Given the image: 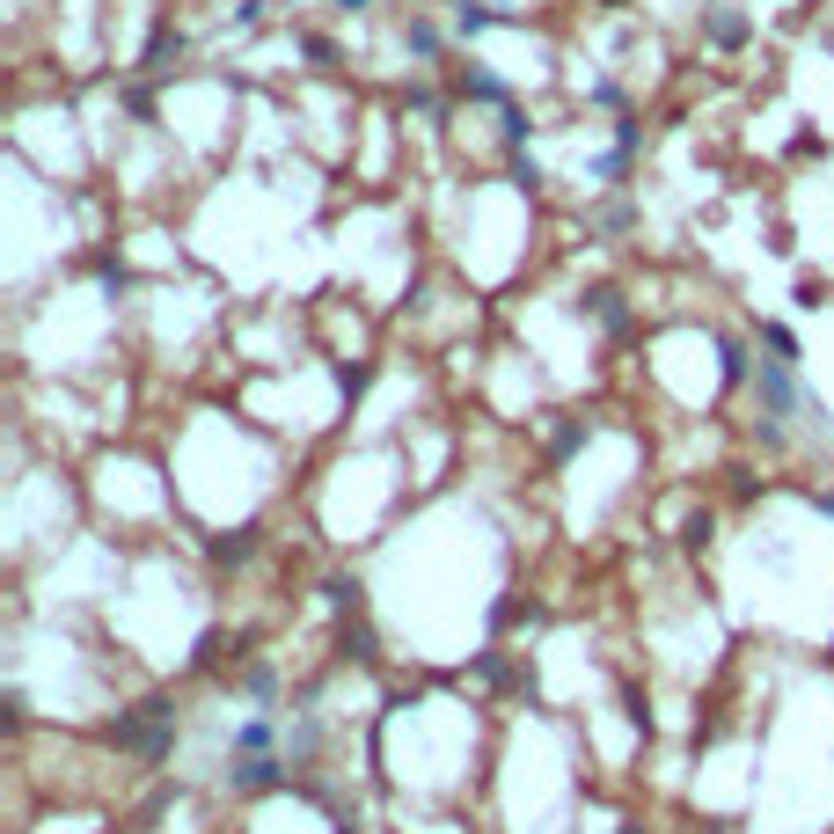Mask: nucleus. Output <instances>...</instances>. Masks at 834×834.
<instances>
[{
	"instance_id": "f257e3e1",
	"label": "nucleus",
	"mask_w": 834,
	"mask_h": 834,
	"mask_svg": "<svg viewBox=\"0 0 834 834\" xmlns=\"http://www.w3.org/2000/svg\"><path fill=\"white\" fill-rule=\"evenodd\" d=\"M711 37H717V44H739V37H747V22H739V16H711Z\"/></svg>"
}]
</instances>
